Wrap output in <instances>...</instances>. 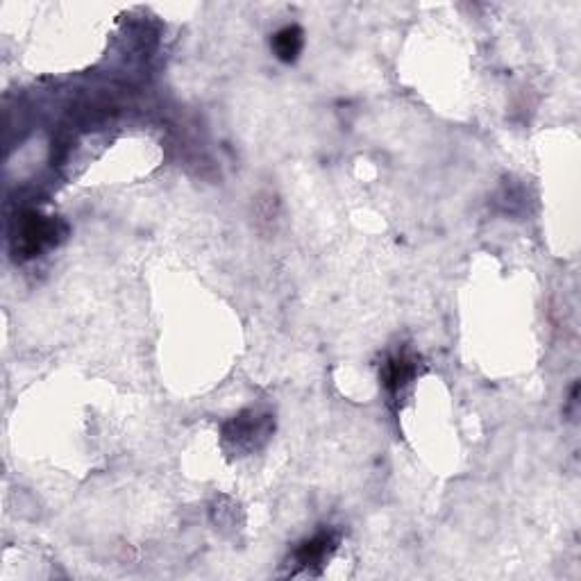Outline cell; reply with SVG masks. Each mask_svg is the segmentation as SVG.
<instances>
[{"mask_svg":"<svg viewBox=\"0 0 581 581\" xmlns=\"http://www.w3.org/2000/svg\"><path fill=\"white\" fill-rule=\"evenodd\" d=\"M64 225L53 216H44L39 212H25L19 218V227L14 234V248L16 255L23 259L37 257L39 252L55 246L62 239Z\"/></svg>","mask_w":581,"mask_h":581,"instance_id":"1","label":"cell"},{"mask_svg":"<svg viewBox=\"0 0 581 581\" xmlns=\"http://www.w3.org/2000/svg\"><path fill=\"white\" fill-rule=\"evenodd\" d=\"M271 434V418L257 416L255 411H243L223 427V443L237 450H255Z\"/></svg>","mask_w":581,"mask_h":581,"instance_id":"2","label":"cell"},{"mask_svg":"<svg viewBox=\"0 0 581 581\" xmlns=\"http://www.w3.org/2000/svg\"><path fill=\"white\" fill-rule=\"evenodd\" d=\"M336 547H339V534L332 532V529L318 532L316 536H311L309 541L298 547L296 554H293V563H296L298 570L311 572L314 568L325 566V563L332 559Z\"/></svg>","mask_w":581,"mask_h":581,"instance_id":"3","label":"cell"},{"mask_svg":"<svg viewBox=\"0 0 581 581\" xmlns=\"http://www.w3.org/2000/svg\"><path fill=\"white\" fill-rule=\"evenodd\" d=\"M416 375L418 359L414 355H409V352H398V355L386 359L380 373L384 389L389 391L393 398L407 389V386L416 380Z\"/></svg>","mask_w":581,"mask_h":581,"instance_id":"4","label":"cell"},{"mask_svg":"<svg viewBox=\"0 0 581 581\" xmlns=\"http://www.w3.org/2000/svg\"><path fill=\"white\" fill-rule=\"evenodd\" d=\"M302 46H305V32L298 25H286L280 32H275L273 50L282 62H296L298 55L302 53Z\"/></svg>","mask_w":581,"mask_h":581,"instance_id":"5","label":"cell"}]
</instances>
